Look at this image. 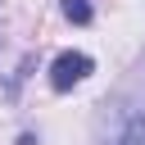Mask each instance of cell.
I'll return each instance as SVG.
<instances>
[{
	"label": "cell",
	"instance_id": "1",
	"mask_svg": "<svg viewBox=\"0 0 145 145\" xmlns=\"http://www.w3.org/2000/svg\"><path fill=\"white\" fill-rule=\"evenodd\" d=\"M91 54H82V50H63L54 63H50V86L54 91H72L77 82H86L91 77Z\"/></svg>",
	"mask_w": 145,
	"mask_h": 145
},
{
	"label": "cell",
	"instance_id": "2",
	"mask_svg": "<svg viewBox=\"0 0 145 145\" xmlns=\"http://www.w3.org/2000/svg\"><path fill=\"white\" fill-rule=\"evenodd\" d=\"M118 145H145V109H136V113L127 118V127H122Z\"/></svg>",
	"mask_w": 145,
	"mask_h": 145
},
{
	"label": "cell",
	"instance_id": "3",
	"mask_svg": "<svg viewBox=\"0 0 145 145\" xmlns=\"http://www.w3.org/2000/svg\"><path fill=\"white\" fill-rule=\"evenodd\" d=\"M63 18L77 23V27H86V23L95 18V5H91V0H63Z\"/></svg>",
	"mask_w": 145,
	"mask_h": 145
}]
</instances>
